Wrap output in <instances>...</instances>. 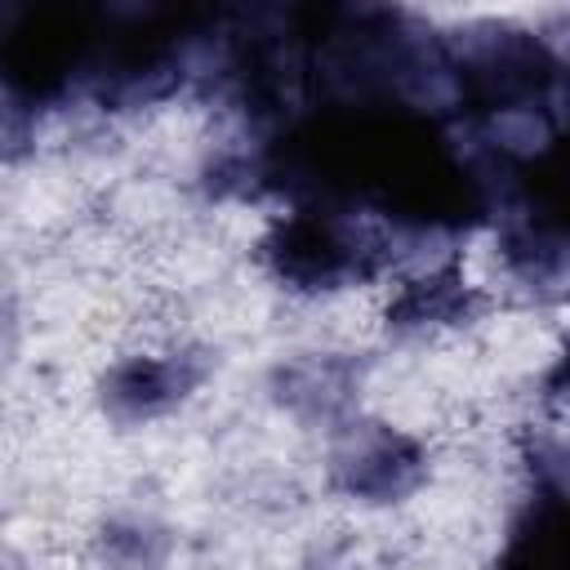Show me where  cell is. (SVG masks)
<instances>
[{
	"label": "cell",
	"instance_id": "6da1fadb",
	"mask_svg": "<svg viewBox=\"0 0 570 570\" xmlns=\"http://www.w3.org/2000/svg\"><path fill=\"white\" fill-rule=\"evenodd\" d=\"M419 476V445L392 428L356 436L338 454V481L361 499H392Z\"/></svg>",
	"mask_w": 570,
	"mask_h": 570
},
{
	"label": "cell",
	"instance_id": "7a4b0ae2",
	"mask_svg": "<svg viewBox=\"0 0 570 570\" xmlns=\"http://www.w3.org/2000/svg\"><path fill=\"white\" fill-rule=\"evenodd\" d=\"M191 383H196V370L178 352H169V356H129L107 374V405L120 419H147V414H160L174 401H183Z\"/></svg>",
	"mask_w": 570,
	"mask_h": 570
}]
</instances>
